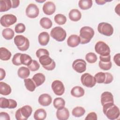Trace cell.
<instances>
[{"instance_id":"f6af8a7d","label":"cell","mask_w":120,"mask_h":120,"mask_svg":"<svg viewBox=\"0 0 120 120\" xmlns=\"http://www.w3.org/2000/svg\"><path fill=\"white\" fill-rule=\"evenodd\" d=\"M98 119L97 115L95 112H90L88 113L85 117V120H97Z\"/></svg>"},{"instance_id":"8d00e7d4","label":"cell","mask_w":120,"mask_h":120,"mask_svg":"<svg viewBox=\"0 0 120 120\" xmlns=\"http://www.w3.org/2000/svg\"><path fill=\"white\" fill-rule=\"evenodd\" d=\"M98 58L95 53L94 52H89L85 56V60L89 63H95L97 60Z\"/></svg>"},{"instance_id":"f907efd6","label":"cell","mask_w":120,"mask_h":120,"mask_svg":"<svg viewBox=\"0 0 120 120\" xmlns=\"http://www.w3.org/2000/svg\"><path fill=\"white\" fill-rule=\"evenodd\" d=\"M12 2V8H16L20 4V0H11Z\"/></svg>"},{"instance_id":"bcb514c9","label":"cell","mask_w":120,"mask_h":120,"mask_svg":"<svg viewBox=\"0 0 120 120\" xmlns=\"http://www.w3.org/2000/svg\"><path fill=\"white\" fill-rule=\"evenodd\" d=\"M0 120H10V116L9 114L6 112H1L0 113Z\"/></svg>"},{"instance_id":"ffe728a7","label":"cell","mask_w":120,"mask_h":120,"mask_svg":"<svg viewBox=\"0 0 120 120\" xmlns=\"http://www.w3.org/2000/svg\"><path fill=\"white\" fill-rule=\"evenodd\" d=\"M69 18L73 22H77L79 21L82 17L81 12L77 9H73L71 10L68 14Z\"/></svg>"},{"instance_id":"484cf974","label":"cell","mask_w":120,"mask_h":120,"mask_svg":"<svg viewBox=\"0 0 120 120\" xmlns=\"http://www.w3.org/2000/svg\"><path fill=\"white\" fill-rule=\"evenodd\" d=\"M18 76L22 79H26L30 75V70L28 68L25 67H20L17 71Z\"/></svg>"},{"instance_id":"1f68e13d","label":"cell","mask_w":120,"mask_h":120,"mask_svg":"<svg viewBox=\"0 0 120 120\" xmlns=\"http://www.w3.org/2000/svg\"><path fill=\"white\" fill-rule=\"evenodd\" d=\"M14 31L11 28H6L4 29L2 32L3 38L7 40H10L14 38Z\"/></svg>"},{"instance_id":"f1b7e54d","label":"cell","mask_w":120,"mask_h":120,"mask_svg":"<svg viewBox=\"0 0 120 120\" xmlns=\"http://www.w3.org/2000/svg\"><path fill=\"white\" fill-rule=\"evenodd\" d=\"M25 86L28 90L30 92H33L35 90L36 85L32 79L26 78L24 79Z\"/></svg>"},{"instance_id":"ac0fdd59","label":"cell","mask_w":120,"mask_h":120,"mask_svg":"<svg viewBox=\"0 0 120 120\" xmlns=\"http://www.w3.org/2000/svg\"><path fill=\"white\" fill-rule=\"evenodd\" d=\"M80 44V38L79 36L75 34L70 35L68 38L67 44L71 47H75Z\"/></svg>"},{"instance_id":"3957f363","label":"cell","mask_w":120,"mask_h":120,"mask_svg":"<svg viewBox=\"0 0 120 120\" xmlns=\"http://www.w3.org/2000/svg\"><path fill=\"white\" fill-rule=\"evenodd\" d=\"M32 112V109L30 105H24L16 111L15 119L17 120H26L31 115Z\"/></svg>"},{"instance_id":"9c48e42d","label":"cell","mask_w":120,"mask_h":120,"mask_svg":"<svg viewBox=\"0 0 120 120\" xmlns=\"http://www.w3.org/2000/svg\"><path fill=\"white\" fill-rule=\"evenodd\" d=\"M81 81L83 86L88 88H92L96 83L94 77L88 73H84L82 75Z\"/></svg>"},{"instance_id":"277c9868","label":"cell","mask_w":120,"mask_h":120,"mask_svg":"<svg viewBox=\"0 0 120 120\" xmlns=\"http://www.w3.org/2000/svg\"><path fill=\"white\" fill-rule=\"evenodd\" d=\"M14 41L17 48L21 51H25L29 48L30 41L23 35H16L14 38Z\"/></svg>"},{"instance_id":"4316f807","label":"cell","mask_w":120,"mask_h":120,"mask_svg":"<svg viewBox=\"0 0 120 120\" xmlns=\"http://www.w3.org/2000/svg\"><path fill=\"white\" fill-rule=\"evenodd\" d=\"M46 111L42 108L37 109L34 113V119L36 120H44L46 117Z\"/></svg>"},{"instance_id":"f546056e","label":"cell","mask_w":120,"mask_h":120,"mask_svg":"<svg viewBox=\"0 0 120 120\" xmlns=\"http://www.w3.org/2000/svg\"><path fill=\"white\" fill-rule=\"evenodd\" d=\"M40 25L41 27L45 29L51 28L52 25V22L51 20L48 17H43L39 21Z\"/></svg>"},{"instance_id":"ab89813d","label":"cell","mask_w":120,"mask_h":120,"mask_svg":"<svg viewBox=\"0 0 120 120\" xmlns=\"http://www.w3.org/2000/svg\"><path fill=\"white\" fill-rule=\"evenodd\" d=\"M28 68L31 71H36L40 68V65L36 60H33L31 63L28 66Z\"/></svg>"},{"instance_id":"cb8c5ba5","label":"cell","mask_w":120,"mask_h":120,"mask_svg":"<svg viewBox=\"0 0 120 120\" xmlns=\"http://www.w3.org/2000/svg\"><path fill=\"white\" fill-rule=\"evenodd\" d=\"M12 8V2L10 0H0V12H6Z\"/></svg>"},{"instance_id":"f35d334b","label":"cell","mask_w":120,"mask_h":120,"mask_svg":"<svg viewBox=\"0 0 120 120\" xmlns=\"http://www.w3.org/2000/svg\"><path fill=\"white\" fill-rule=\"evenodd\" d=\"M10 105L9 99H7L5 98H0V107L1 108H8Z\"/></svg>"},{"instance_id":"30bf717a","label":"cell","mask_w":120,"mask_h":120,"mask_svg":"<svg viewBox=\"0 0 120 120\" xmlns=\"http://www.w3.org/2000/svg\"><path fill=\"white\" fill-rule=\"evenodd\" d=\"M17 21V17L13 14H5L2 15L0 20L1 25L4 27H8L15 23Z\"/></svg>"},{"instance_id":"7a4b0ae2","label":"cell","mask_w":120,"mask_h":120,"mask_svg":"<svg viewBox=\"0 0 120 120\" xmlns=\"http://www.w3.org/2000/svg\"><path fill=\"white\" fill-rule=\"evenodd\" d=\"M94 35V30L89 26H84L80 30V44H86L89 43Z\"/></svg>"},{"instance_id":"836d02e7","label":"cell","mask_w":120,"mask_h":120,"mask_svg":"<svg viewBox=\"0 0 120 120\" xmlns=\"http://www.w3.org/2000/svg\"><path fill=\"white\" fill-rule=\"evenodd\" d=\"M54 20L56 23L60 25L64 24L67 22L66 17L61 14L56 15L54 17Z\"/></svg>"},{"instance_id":"e575fe53","label":"cell","mask_w":120,"mask_h":120,"mask_svg":"<svg viewBox=\"0 0 120 120\" xmlns=\"http://www.w3.org/2000/svg\"><path fill=\"white\" fill-rule=\"evenodd\" d=\"M53 105L56 109L61 108L65 106V101L64 99L61 98H56L53 100Z\"/></svg>"},{"instance_id":"83f0119b","label":"cell","mask_w":120,"mask_h":120,"mask_svg":"<svg viewBox=\"0 0 120 120\" xmlns=\"http://www.w3.org/2000/svg\"><path fill=\"white\" fill-rule=\"evenodd\" d=\"M92 3V0H80L78 2V6L81 9L87 10L91 8Z\"/></svg>"},{"instance_id":"b9f144b4","label":"cell","mask_w":120,"mask_h":120,"mask_svg":"<svg viewBox=\"0 0 120 120\" xmlns=\"http://www.w3.org/2000/svg\"><path fill=\"white\" fill-rule=\"evenodd\" d=\"M25 26L22 23H19L17 24L15 28V32L17 33H23L25 31Z\"/></svg>"},{"instance_id":"74e56055","label":"cell","mask_w":120,"mask_h":120,"mask_svg":"<svg viewBox=\"0 0 120 120\" xmlns=\"http://www.w3.org/2000/svg\"><path fill=\"white\" fill-rule=\"evenodd\" d=\"M98 65L100 68L101 69L103 70H108L112 68V64L111 61L109 62H103L100 60L99 61Z\"/></svg>"},{"instance_id":"f5cc1de1","label":"cell","mask_w":120,"mask_h":120,"mask_svg":"<svg viewBox=\"0 0 120 120\" xmlns=\"http://www.w3.org/2000/svg\"><path fill=\"white\" fill-rule=\"evenodd\" d=\"M109 1H106V0H96L95 2L98 5H104L105 4L106 2H108Z\"/></svg>"},{"instance_id":"7dc6e473","label":"cell","mask_w":120,"mask_h":120,"mask_svg":"<svg viewBox=\"0 0 120 120\" xmlns=\"http://www.w3.org/2000/svg\"><path fill=\"white\" fill-rule=\"evenodd\" d=\"M100 60L103 62H109L111 61V55H105V56H99Z\"/></svg>"},{"instance_id":"e0dca14e","label":"cell","mask_w":120,"mask_h":120,"mask_svg":"<svg viewBox=\"0 0 120 120\" xmlns=\"http://www.w3.org/2000/svg\"><path fill=\"white\" fill-rule=\"evenodd\" d=\"M56 117L60 120H67L69 118V112L65 107L58 109L56 111Z\"/></svg>"},{"instance_id":"11a10c76","label":"cell","mask_w":120,"mask_h":120,"mask_svg":"<svg viewBox=\"0 0 120 120\" xmlns=\"http://www.w3.org/2000/svg\"><path fill=\"white\" fill-rule=\"evenodd\" d=\"M36 2H40V3H42V2H44L45 1V0H36Z\"/></svg>"},{"instance_id":"6da1fadb","label":"cell","mask_w":120,"mask_h":120,"mask_svg":"<svg viewBox=\"0 0 120 120\" xmlns=\"http://www.w3.org/2000/svg\"><path fill=\"white\" fill-rule=\"evenodd\" d=\"M103 112L106 117L111 120L117 119L120 116V110L114 103H109L103 106Z\"/></svg>"},{"instance_id":"8fae6325","label":"cell","mask_w":120,"mask_h":120,"mask_svg":"<svg viewBox=\"0 0 120 120\" xmlns=\"http://www.w3.org/2000/svg\"><path fill=\"white\" fill-rule=\"evenodd\" d=\"M52 89L54 94L58 96L62 95L65 92V87L63 82L60 80L54 81L51 84Z\"/></svg>"},{"instance_id":"60d3db41","label":"cell","mask_w":120,"mask_h":120,"mask_svg":"<svg viewBox=\"0 0 120 120\" xmlns=\"http://www.w3.org/2000/svg\"><path fill=\"white\" fill-rule=\"evenodd\" d=\"M21 54V53H16L14 55L12 60V61L14 65L20 66L22 65L20 60V57Z\"/></svg>"},{"instance_id":"c3c4849f","label":"cell","mask_w":120,"mask_h":120,"mask_svg":"<svg viewBox=\"0 0 120 120\" xmlns=\"http://www.w3.org/2000/svg\"><path fill=\"white\" fill-rule=\"evenodd\" d=\"M113 61L118 66H120V54L119 53L116 54L114 56Z\"/></svg>"},{"instance_id":"4dcf8cb0","label":"cell","mask_w":120,"mask_h":120,"mask_svg":"<svg viewBox=\"0 0 120 120\" xmlns=\"http://www.w3.org/2000/svg\"><path fill=\"white\" fill-rule=\"evenodd\" d=\"M85 113V109L81 106H76L75 107L72 111V114L75 117H80L83 116Z\"/></svg>"},{"instance_id":"d4e9b609","label":"cell","mask_w":120,"mask_h":120,"mask_svg":"<svg viewBox=\"0 0 120 120\" xmlns=\"http://www.w3.org/2000/svg\"><path fill=\"white\" fill-rule=\"evenodd\" d=\"M12 54L11 52L5 47H0V59L1 60L7 61L9 60Z\"/></svg>"},{"instance_id":"d6986e66","label":"cell","mask_w":120,"mask_h":120,"mask_svg":"<svg viewBox=\"0 0 120 120\" xmlns=\"http://www.w3.org/2000/svg\"><path fill=\"white\" fill-rule=\"evenodd\" d=\"M50 40V35L48 32L44 31L41 32L38 36V41L41 45H46Z\"/></svg>"},{"instance_id":"603a6c76","label":"cell","mask_w":120,"mask_h":120,"mask_svg":"<svg viewBox=\"0 0 120 120\" xmlns=\"http://www.w3.org/2000/svg\"><path fill=\"white\" fill-rule=\"evenodd\" d=\"M11 91V88L8 84L3 82H0V93L1 95L7 96L9 95Z\"/></svg>"},{"instance_id":"5b68a950","label":"cell","mask_w":120,"mask_h":120,"mask_svg":"<svg viewBox=\"0 0 120 120\" xmlns=\"http://www.w3.org/2000/svg\"><path fill=\"white\" fill-rule=\"evenodd\" d=\"M38 59L40 63L45 69L51 71L55 68L56 66L55 62L50 57L49 55H44L40 57Z\"/></svg>"},{"instance_id":"db71d44e","label":"cell","mask_w":120,"mask_h":120,"mask_svg":"<svg viewBox=\"0 0 120 120\" xmlns=\"http://www.w3.org/2000/svg\"><path fill=\"white\" fill-rule=\"evenodd\" d=\"M115 13H117L119 15H120V3H119L115 8Z\"/></svg>"},{"instance_id":"816d5d0a","label":"cell","mask_w":120,"mask_h":120,"mask_svg":"<svg viewBox=\"0 0 120 120\" xmlns=\"http://www.w3.org/2000/svg\"><path fill=\"white\" fill-rule=\"evenodd\" d=\"M6 76V72L4 69L2 68H0V80L1 81L5 78Z\"/></svg>"},{"instance_id":"5bb4252c","label":"cell","mask_w":120,"mask_h":120,"mask_svg":"<svg viewBox=\"0 0 120 120\" xmlns=\"http://www.w3.org/2000/svg\"><path fill=\"white\" fill-rule=\"evenodd\" d=\"M56 10V6L54 3L52 1L46 2L43 6L44 13L48 15H52Z\"/></svg>"},{"instance_id":"52a82bcc","label":"cell","mask_w":120,"mask_h":120,"mask_svg":"<svg viewBox=\"0 0 120 120\" xmlns=\"http://www.w3.org/2000/svg\"><path fill=\"white\" fill-rule=\"evenodd\" d=\"M95 50L96 52L101 56L110 55V48L109 46L104 42L98 41L95 45Z\"/></svg>"},{"instance_id":"9a60e30c","label":"cell","mask_w":120,"mask_h":120,"mask_svg":"<svg viewBox=\"0 0 120 120\" xmlns=\"http://www.w3.org/2000/svg\"><path fill=\"white\" fill-rule=\"evenodd\" d=\"M101 103L102 106L109 103H114L113 96L111 92L105 91L101 95Z\"/></svg>"},{"instance_id":"4fadbf2b","label":"cell","mask_w":120,"mask_h":120,"mask_svg":"<svg viewBox=\"0 0 120 120\" xmlns=\"http://www.w3.org/2000/svg\"><path fill=\"white\" fill-rule=\"evenodd\" d=\"M26 15L30 18H35L39 15V9L35 4L31 3L28 5L26 8Z\"/></svg>"},{"instance_id":"ba28073f","label":"cell","mask_w":120,"mask_h":120,"mask_svg":"<svg viewBox=\"0 0 120 120\" xmlns=\"http://www.w3.org/2000/svg\"><path fill=\"white\" fill-rule=\"evenodd\" d=\"M98 30L100 34L106 36H110L113 33V28L112 25L105 22L98 24Z\"/></svg>"},{"instance_id":"d6a6232c","label":"cell","mask_w":120,"mask_h":120,"mask_svg":"<svg viewBox=\"0 0 120 120\" xmlns=\"http://www.w3.org/2000/svg\"><path fill=\"white\" fill-rule=\"evenodd\" d=\"M20 60L22 64L28 66L31 63L32 59L30 55L25 53H22L20 57Z\"/></svg>"},{"instance_id":"d590c367","label":"cell","mask_w":120,"mask_h":120,"mask_svg":"<svg viewBox=\"0 0 120 120\" xmlns=\"http://www.w3.org/2000/svg\"><path fill=\"white\" fill-rule=\"evenodd\" d=\"M94 78L96 82L98 83H103L105 81V73L102 72H98L95 75Z\"/></svg>"},{"instance_id":"681fc988","label":"cell","mask_w":120,"mask_h":120,"mask_svg":"<svg viewBox=\"0 0 120 120\" xmlns=\"http://www.w3.org/2000/svg\"><path fill=\"white\" fill-rule=\"evenodd\" d=\"M10 101V105L9 109H14L17 107V103L16 101L13 99H9Z\"/></svg>"},{"instance_id":"7c38bea8","label":"cell","mask_w":120,"mask_h":120,"mask_svg":"<svg viewBox=\"0 0 120 120\" xmlns=\"http://www.w3.org/2000/svg\"><path fill=\"white\" fill-rule=\"evenodd\" d=\"M86 63L85 61L81 59L75 60L72 63L73 69L77 73H82L86 70Z\"/></svg>"},{"instance_id":"2e32d148","label":"cell","mask_w":120,"mask_h":120,"mask_svg":"<svg viewBox=\"0 0 120 120\" xmlns=\"http://www.w3.org/2000/svg\"><path fill=\"white\" fill-rule=\"evenodd\" d=\"M38 101L40 105L44 106H47L52 103V98L50 95L45 93L40 95L38 99Z\"/></svg>"},{"instance_id":"44dd1931","label":"cell","mask_w":120,"mask_h":120,"mask_svg":"<svg viewBox=\"0 0 120 120\" xmlns=\"http://www.w3.org/2000/svg\"><path fill=\"white\" fill-rule=\"evenodd\" d=\"M32 79L35 82L36 86L38 87L45 82V77L43 74L38 73L33 75Z\"/></svg>"},{"instance_id":"7bdbcfd3","label":"cell","mask_w":120,"mask_h":120,"mask_svg":"<svg viewBox=\"0 0 120 120\" xmlns=\"http://www.w3.org/2000/svg\"><path fill=\"white\" fill-rule=\"evenodd\" d=\"M36 54L37 57L38 58H39L40 57L44 55H49V53L48 50H47L46 49H43V48H40L36 51Z\"/></svg>"},{"instance_id":"7402d4cb","label":"cell","mask_w":120,"mask_h":120,"mask_svg":"<svg viewBox=\"0 0 120 120\" xmlns=\"http://www.w3.org/2000/svg\"><path fill=\"white\" fill-rule=\"evenodd\" d=\"M70 93L72 96L75 98H80L82 97L84 95L85 91L82 87L76 86L71 89Z\"/></svg>"},{"instance_id":"8992f818","label":"cell","mask_w":120,"mask_h":120,"mask_svg":"<svg viewBox=\"0 0 120 120\" xmlns=\"http://www.w3.org/2000/svg\"><path fill=\"white\" fill-rule=\"evenodd\" d=\"M50 36L57 41H63L67 36L66 31L62 27L57 26L53 28L50 32Z\"/></svg>"},{"instance_id":"ee69618b","label":"cell","mask_w":120,"mask_h":120,"mask_svg":"<svg viewBox=\"0 0 120 120\" xmlns=\"http://www.w3.org/2000/svg\"><path fill=\"white\" fill-rule=\"evenodd\" d=\"M105 79L104 83L105 84L110 83L111 82H112L113 79L112 75L111 73H108V72H106L105 73Z\"/></svg>"}]
</instances>
